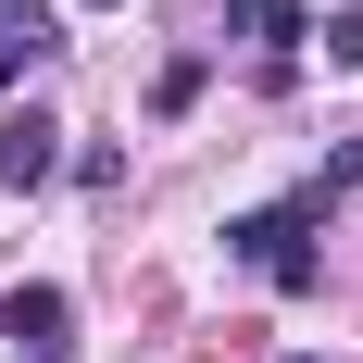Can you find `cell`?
I'll list each match as a JSON object with an SVG mask.
<instances>
[{"instance_id": "cell-1", "label": "cell", "mask_w": 363, "mask_h": 363, "mask_svg": "<svg viewBox=\"0 0 363 363\" xmlns=\"http://www.w3.org/2000/svg\"><path fill=\"white\" fill-rule=\"evenodd\" d=\"M313 213H326V188H301V201H263V213L225 225V251L251 263V276H276V289H326V251H313Z\"/></svg>"}, {"instance_id": "cell-2", "label": "cell", "mask_w": 363, "mask_h": 363, "mask_svg": "<svg viewBox=\"0 0 363 363\" xmlns=\"http://www.w3.org/2000/svg\"><path fill=\"white\" fill-rule=\"evenodd\" d=\"M0 338H13L26 363H63L75 351V301L63 289H13V301H0Z\"/></svg>"}, {"instance_id": "cell-3", "label": "cell", "mask_w": 363, "mask_h": 363, "mask_svg": "<svg viewBox=\"0 0 363 363\" xmlns=\"http://www.w3.org/2000/svg\"><path fill=\"white\" fill-rule=\"evenodd\" d=\"M63 176V125L50 113H0V188H50Z\"/></svg>"}, {"instance_id": "cell-4", "label": "cell", "mask_w": 363, "mask_h": 363, "mask_svg": "<svg viewBox=\"0 0 363 363\" xmlns=\"http://www.w3.org/2000/svg\"><path fill=\"white\" fill-rule=\"evenodd\" d=\"M50 50H63V26H50V0H0V88H13L26 63H50Z\"/></svg>"}, {"instance_id": "cell-5", "label": "cell", "mask_w": 363, "mask_h": 363, "mask_svg": "<svg viewBox=\"0 0 363 363\" xmlns=\"http://www.w3.org/2000/svg\"><path fill=\"white\" fill-rule=\"evenodd\" d=\"M225 38H263L289 63V38H313V13H289V0H225Z\"/></svg>"}, {"instance_id": "cell-6", "label": "cell", "mask_w": 363, "mask_h": 363, "mask_svg": "<svg viewBox=\"0 0 363 363\" xmlns=\"http://www.w3.org/2000/svg\"><path fill=\"white\" fill-rule=\"evenodd\" d=\"M201 88H213V63L188 50V63H163V75H150V113H188V101H201Z\"/></svg>"}, {"instance_id": "cell-7", "label": "cell", "mask_w": 363, "mask_h": 363, "mask_svg": "<svg viewBox=\"0 0 363 363\" xmlns=\"http://www.w3.org/2000/svg\"><path fill=\"white\" fill-rule=\"evenodd\" d=\"M313 38H326V63L363 75V13H313Z\"/></svg>"}, {"instance_id": "cell-8", "label": "cell", "mask_w": 363, "mask_h": 363, "mask_svg": "<svg viewBox=\"0 0 363 363\" xmlns=\"http://www.w3.org/2000/svg\"><path fill=\"white\" fill-rule=\"evenodd\" d=\"M88 13H113V0H88Z\"/></svg>"}, {"instance_id": "cell-9", "label": "cell", "mask_w": 363, "mask_h": 363, "mask_svg": "<svg viewBox=\"0 0 363 363\" xmlns=\"http://www.w3.org/2000/svg\"><path fill=\"white\" fill-rule=\"evenodd\" d=\"M289 363H313V351H289Z\"/></svg>"}]
</instances>
